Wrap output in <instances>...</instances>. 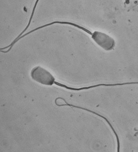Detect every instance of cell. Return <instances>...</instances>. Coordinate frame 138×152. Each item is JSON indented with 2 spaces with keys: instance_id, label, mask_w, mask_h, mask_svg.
<instances>
[{
  "instance_id": "cell-4",
  "label": "cell",
  "mask_w": 138,
  "mask_h": 152,
  "mask_svg": "<svg viewBox=\"0 0 138 152\" xmlns=\"http://www.w3.org/2000/svg\"><path fill=\"white\" fill-rule=\"evenodd\" d=\"M131 84H138V82H136L126 83H115V84H100L94 85V86H90L82 87L80 88H73L69 86L68 89L72 91H80L83 90H88V89L93 88L99 86H124V85Z\"/></svg>"
},
{
  "instance_id": "cell-5",
  "label": "cell",
  "mask_w": 138,
  "mask_h": 152,
  "mask_svg": "<svg viewBox=\"0 0 138 152\" xmlns=\"http://www.w3.org/2000/svg\"><path fill=\"white\" fill-rule=\"evenodd\" d=\"M39 1V0H36V2H35L34 7H33V10H32V13H31L30 20H29V22H28V25H27V26H26V28H25V29H24L23 31V32H22L16 38H15V39L14 40L15 42L20 37H21L23 35V34L25 33V32H26V30H28V28H29V26H30V24H31V21H32V18H33V16H34V12H35V9H36L37 6V4H38Z\"/></svg>"
},
{
  "instance_id": "cell-2",
  "label": "cell",
  "mask_w": 138,
  "mask_h": 152,
  "mask_svg": "<svg viewBox=\"0 0 138 152\" xmlns=\"http://www.w3.org/2000/svg\"><path fill=\"white\" fill-rule=\"evenodd\" d=\"M30 76L34 81L45 86H53L55 81V77L52 73L40 66L32 69Z\"/></svg>"
},
{
  "instance_id": "cell-3",
  "label": "cell",
  "mask_w": 138,
  "mask_h": 152,
  "mask_svg": "<svg viewBox=\"0 0 138 152\" xmlns=\"http://www.w3.org/2000/svg\"><path fill=\"white\" fill-rule=\"evenodd\" d=\"M56 100L55 99L54 102H55V104H56V106H57L63 107L65 106H67L72 107L76 108H78L79 109H81V110H84L88 111V112H89V113L95 114V115H97V116H98V117H101V118H103V119L106 121L107 122L108 124L110 126V127L112 129V130L113 131V132L114 133L115 135L116 138H117V142H118V152H120V140H119V137H118V134H117V133H116L114 128L112 126V125L111 124L110 122L109 121L108 119H107V118H105V117L102 116V115H100V114H98V113L94 112V111L85 108L83 107L77 106L74 105L70 104H69L66 101L65 99L64 98H62V97H57V98H56Z\"/></svg>"
},
{
  "instance_id": "cell-1",
  "label": "cell",
  "mask_w": 138,
  "mask_h": 152,
  "mask_svg": "<svg viewBox=\"0 0 138 152\" xmlns=\"http://www.w3.org/2000/svg\"><path fill=\"white\" fill-rule=\"evenodd\" d=\"M55 24H60V25H69L73 26V27H76V28L80 29L83 30L84 32H86V33L89 34L91 37L92 39L96 43L98 46H100V48H102L103 50L106 51H110L113 50L115 46L116 43L115 39L106 33L100 32V31H96L93 32H92L90 30L86 28H84L82 26L78 24L74 23H72V22L68 21H54L52 23H50L43 25V26H40V27L37 28L35 29H33L30 32L26 33L22 36L23 37H24L30 34L31 33H33V32L37 30H40L42 28H46L52 26V25H55Z\"/></svg>"
}]
</instances>
